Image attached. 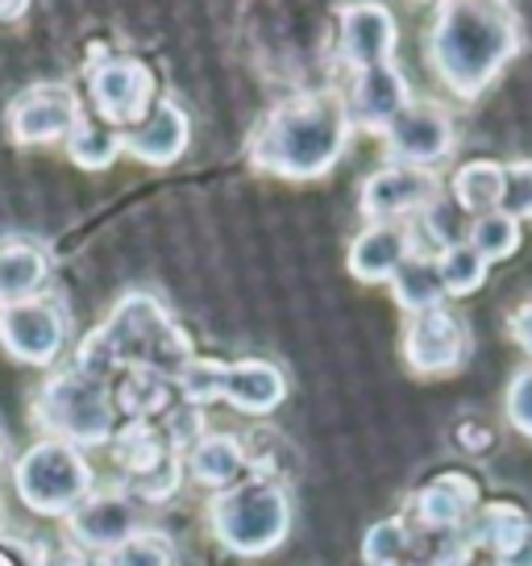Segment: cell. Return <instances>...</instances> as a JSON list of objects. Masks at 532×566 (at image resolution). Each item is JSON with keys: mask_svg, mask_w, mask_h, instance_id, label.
I'll return each instance as SVG.
<instances>
[{"mask_svg": "<svg viewBox=\"0 0 532 566\" xmlns=\"http://www.w3.org/2000/svg\"><path fill=\"white\" fill-rule=\"evenodd\" d=\"M454 205L461 212H496L499 209V196H503V163L496 159H475L458 167V176H454Z\"/></svg>", "mask_w": 532, "mask_h": 566, "instance_id": "obj_24", "label": "cell"}, {"mask_svg": "<svg viewBox=\"0 0 532 566\" xmlns=\"http://www.w3.org/2000/svg\"><path fill=\"white\" fill-rule=\"evenodd\" d=\"M51 275V254L30 238H0V308L38 301Z\"/></svg>", "mask_w": 532, "mask_h": 566, "instance_id": "obj_20", "label": "cell"}, {"mask_svg": "<svg viewBox=\"0 0 532 566\" xmlns=\"http://www.w3.org/2000/svg\"><path fill=\"white\" fill-rule=\"evenodd\" d=\"M138 530H142V516L134 509V500L117 492L88 495L84 504H75L67 513V533L84 549H117Z\"/></svg>", "mask_w": 532, "mask_h": 566, "instance_id": "obj_14", "label": "cell"}, {"mask_svg": "<svg viewBox=\"0 0 532 566\" xmlns=\"http://www.w3.org/2000/svg\"><path fill=\"white\" fill-rule=\"evenodd\" d=\"M0 530H4V500H0Z\"/></svg>", "mask_w": 532, "mask_h": 566, "instance_id": "obj_38", "label": "cell"}, {"mask_svg": "<svg viewBox=\"0 0 532 566\" xmlns=\"http://www.w3.org/2000/svg\"><path fill=\"white\" fill-rule=\"evenodd\" d=\"M425 230H428V238L437 242V250H445V247H458V242H466V221H461V209L458 205H449L445 196H437L433 205L425 209Z\"/></svg>", "mask_w": 532, "mask_h": 566, "instance_id": "obj_32", "label": "cell"}, {"mask_svg": "<svg viewBox=\"0 0 532 566\" xmlns=\"http://www.w3.org/2000/svg\"><path fill=\"white\" fill-rule=\"evenodd\" d=\"M34 421L51 429L54 442L67 446H100L113 438L117 424V405L108 384L79 371H63L46 379L34 400Z\"/></svg>", "mask_w": 532, "mask_h": 566, "instance_id": "obj_5", "label": "cell"}, {"mask_svg": "<svg viewBox=\"0 0 532 566\" xmlns=\"http://www.w3.org/2000/svg\"><path fill=\"white\" fill-rule=\"evenodd\" d=\"M9 122V138L18 146H51V142H67V134L79 122V96L63 84H38V88L21 92L18 101L4 113Z\"/></svg>", "mask_w": 532, "mask_h": 566, "instance_id": "obj_11", "label": "cell"}, {"mask_svg": "<svg viewBox=\"0 0 532 566\" xmlns=\"http://www.w3.org/2000/svg\"><path fill=\"white\" fill-rule=\"evenodd\" d=\"M503 417H508V424H512L520 438L532 442V363L512 375L508 396H503Z\"/></svg>", "mask_w": 532, "mask_h": 566, "instance_id": "obj_33", "label": "cell"}, {"mask_svg": "<svg viewBox=\"0 0 532 566\" xmlns=\"http://www.w3.org/2000/svg\"><path fill=\"white\" fill-rule=\"evenodd\" d=\"M466 247L479 254L482 263L491 266L499 259H512L515 250H520V221H512L508 212H482L470 221V230H466Z\"/></svg>", "mask_w": 532, "mask_h": 566, "instance_id": "obj_26", "label": "cell"}, {"mask_svg": "<svg viewBox=\"0 0 532 566\" xmlns=\"http://www.w3.org/2000/svg\"><path fill=\"white\" fill-rule=\"evenodd\" d=\"M404 554H408V525L400 516L379 521L362 537V558H366V566H400Z\"/></svg>", "mask_w": 532, "mask_h": 566, "instance_id": "obj_29", "label": "cell"}, {"mask_svg": "<svg viewBox=\"0 0 532 566\" xmlns=\"http://www.w3.org/2000/svg\"><path fill=\"white\" fill-rule=\"evenodd\" d=\"M188 142H192V117L179 101H159L142 122L121 134L125 150L138 163H150V167L175 163L188 150Z\"/></svg>", "mask_w": 532, "mask_h": 566, "instance_id": "obj_15", "label": "cell"}, {"mask_svg": "<svg viewBox=\"0 0 532 566\" xmlns=\"http://www.w3.org/2000/svg\"><path fill=\"white\" fill-rule=\"evenodd\" d=\"M0 346L18 363L51 367L67 346V317L51 301H21L0 308Z\"/></svg>", "mask_w": 532, "mask_h": 566, "instance_id": "obj_9", "label": "cell"}, {"mask_svg": "<svg viewBox=\"0 0 532 566\" xmlns=\"http://www.w3.org/2000/svg\"><path fill=\"white\" fill-rule=\"evenodd\" d=\"M408 105H412V88L400 67L383 63V67H371V71H354V84H350V96H345L350 122L371 125V129H387Z\"/></svg>", "mask_w": 532, "mask_h": 566, "instance_id": "obj_16", "label": "cell"}, {"mask_svg": "<svg viewBox=\"0 0 532 566\" xmlns=\"http://www.w3.org/2000/svg\"><path fill=\"white\" fill-rule=\"evenodd\" d=\"M225 375H230V363H216V358H188L179 367V391L188 405H213L225 396Z\"/></svg>", "mask_w": 532, "mask_h": 566, "instance_id": "obj_28", "label": "cell"}, {"mask_svg": "<svg viewBox=\"0 0 532 566\" xmlns=\"http://www.w3.org/2000/svg\"><path fill=\"white\" fill-rule=\"evenodd\" d=\"M496 563L499 566H532V525H529V533H524V537L508 549V554H499Z\"/></svg>", "mask_w": 532, "mask_h": 566, "instance_id": "obj_36", "label": "cell"}, {"mask_svg": "<svg viewBox=\"0 0 532 566\" xmlns=\"http://www.w3.org/2000/svg\"><path fill=\"white\" fill-rule=\"evenodd\" d=\"M395 42H400V30L387 4H345L338 13V59L350 71L391 63Z\"/></svg>", "mask_w": 532, "mask_h": 566, "instance_id": "obj_13", "label": "cell"}, {"mask_svg": "<svg viewBox=\"0 0 532 566\" xmlns=\"http://www.w3.org/2000/svg\"><path fill=\"white\" fill-rule=\"evenodd\" d=\"M30 13V4H0V21H18Z\"/></svg>", "mask_w": 532, "mask_h": 566, "instance_id": "obj_37", "label": "cell"}, {"mask_svg": "<svg viewBox=\"0 0 532 566\" xmlns=\"http://www.w3.org/2000/svg\"><path fill=\"white\" fill-rule=\"evenodd\" d=\"M287 396V375L266 363V358H242V363H230V375H225V396L237 412H249V417H266L284 405Z\"/></svg>", "mask_w": 532, "mask_h": 566, "instance_id": "obj_19", "label": "cell"}, {"mask_svg": "<svg viewBox=\"0 0 532 566\" xmlns=\"http://www.w3.org/2000/svg\"><path fill=\"white\" fill-rule=\"evenodd\" d=\"M121 367V358L113 350V342L105 337V329H96V334L84 337V346H79V358H75V371L79 375H92V379H100L105 384L108 375Z\"/></svg>", "mask_w": 532, "mask_h": 566, "instance_id": "obj_34", "label": "cell"}, {"mask_svg": "<svg viewBox=\"0 0 532 566\" xmlns=\"http://www.w3.org/2000/svg\"><path fill=\"white\" fill-rule=\"evenodd\" d=\"M209 530L230 554L258 558L284 546L291 533V500L279 483L254 479V483H233L213 495L209 504Z\"/></svg>", "mask_w": 532, "mask_h": 566, "instance_id": "obj_3", "label": "cell"}, {"mask_svg": "<svg viewBox=\"0 0 532 566\" xmlns=\"http://www.w3.org/2000/svg\"><path fill=\"white\" fill-rule=\"evenodd\" d=\"M437 196H441V179L433 171L408 167V163H387L362 179L358 209L371 221H400L408 212H425Z\"/></svg>", "mask_w": 532, "mask_h": 566, "instance_id": "obj_10", "label": "cell"}, {"mask_svg": "<svg viewBox=\"0 0 532 566\" xmlns=\"http://www.w3.org/2000/svg\"><path fill=\"white\" fill-rule=\"evenodd\" d=\"M437 271H441L445 296H470L475 287L487 283V271H491V266L482 263L466 242H458V247L437 250Z\"/></svg>", "mask_w": 532, "mask_h": 566, "instance_id": "obj_27", "label": "cell"}, {"mask_svg": "<svg viewBox=\"0 0 532 566\" xmlns=\"http://www.w3.org/2000/svg\"><path fill=\"white\" fill-rule=\"evenodd\" d=\"M524 46V25L512 4L454 0L441 4L428 30V63L461 101H475L499 80Z\"/></svg>", "mask_w": 532, "mask_h": 566, "instance_id": "obj_1", "label": "cell"}, {"mask_svg": "<svg viewBox=\"0 0 532 566\" xmlns=\"http://www.w3.org/2000/svg\"><path fill=\"white\" fill-rule=\"evenodd\" d=\"M529 513L520 509V504H508V500H499V504H487V509H479V513L466 521V546L470 549H491V554H508V549L529 533Z\"/></svg>", "mask_w": 532, "mask_h": 566, "instance_id": "obj_22", "label": "cell"}, {"mask_svg": "<svg viewBox=\"0 0 532 566\" xmlns=\"http://www.w3.org/2000/svg\"><path fill=\"white\" fill-rule=\"evenodd\" d=\"M354 122L345 96L338 92H304L266 113L254 138H249V159L266 176L308 184V179L329 176L350 146Z\"/></svg>", "mask_w": 532, "mask_h": 566, "instance_id": "obj_2", "label": "cell"}, {"mask_svg": "<svg viewBox=\"0 0 532 566\" xmlns=\"http://www.w3.org/2000/svg\"><path fill=\"white\" fill-rule=\"evenodd\" d=\"M105 337L113 342V350H117L121 363H138L142 371L155 375H179V367L192 358L188 334L146 292L121 296V304L113 308V317L105 325Z\"/></svg>", "mask_w": 532, "mask_h": 566, "instance_id": "obj_4", "label": "cell"}, {"mask_svg": "<svg viewBox=\"0 0 532 566\" xmlns=\"http://www.w3.org/2000/svg\"><path fill=\"white\" fill-rule=\"evenodd\" d=\"M188 450H192L188 454V475L200 488H213V492L233 488V479L242 475V467H246V446L233 433H200Z\"/></svg>", "mask_w": 532, "mask_h": 566, "instance_id": "obj_21", "label": "cell"}, {"mask_svg": "<svg viewBox=\"0 0 532 566\" xmlns=\"http://www.w3.org/2000/svg\"><path fill=\"white\" fill-rule=\"evenodd\" d=\"M171 563H175V546L159 530H138L125 546L113 549V566H171Z\"/></svg>", "mask_w": 532, "mask_h": 566, "instance_id": "obj_30", "label": "cell"}, {"mask_svg": "<svg viewBox=\"0 0 532 566\" xmlns=\"http://www.w3.org/2000/svg\"><path fill=\"white\" fill-rule=\"evenodd\" d=\"M391 296L395 304L416 317V313H428L445 304V287H441V271H437V254H412L404 259V266L391 275Z\"/></svg>", "mask_w": 532, "mask_h": 566, "instance_id": "obj_23", "label": "cell"}, {"mask_svg": "<svg viewBox=\"0 0 532 566\" xmlns=\"http://www.w3.org/2000/svg\"><path fill=\"white\" fill-rule=\"evenodd\" d=\"M508 334H512L515 346H520V350L532 358V301L520 304V308L512 313V321H508Z\"/></svg>", "mask_w": 532, "mask_h": 566, "instance_id": "obj_35", "label": "cell"}, {"mask_svg": "<svg viewBox=\"0 0 532 566\" xmlns=\"http://www.w3.org/2000/svg\"><path fill=\"white\" fill-rule=\"evenodd\" d=\"M155 71L134 54H108L88 71V96L96 122L108 129H134L155 108Z\"/></svg>", "mask_w": 532, "mask_h": 566, "instance_id": "obj_7", "label": "cell"}, {"mask_svg": "<svg viewBox=\"0 0 532 566\" xmlns=\"http://www.w3.org/2000/svg\"><path fill=\"white\" fill-rule=\"evenodd\" d=\"M121 150H125L121 134L108 129V125H100L96 117H79L75 129L67 134V155H72V163L75 167H84V171H105Z\"/></svg>", "mask_w": 532, "mask_h": 566, "instance_id": "obj_25", "label": "cell"}, {"mask_svg": "<svg viewBox=\"0 0 532 566\" xmlns=\"http://www.w3.org/2000/svg\"><path fill=\"white\" fill-rule=\"evenodd\" d=\"M470 354V321L458 308H428L416 313L404 325V363L412 375L421 379H437V375H454Z\"/></svg>", "mask_w": 532, "mask_h": 566, "instance_id": "obj_8", "label": "cell"}, {"mask_svg": "<svg viewBox=\"0 0 532 566\" xmlns=\"http://www.w3.org/2000/svg\"><path fill=\"white\" fill-rule=\"evenodd\" d=\"M0 462H4V446H0Z\"/></svg>", "mask_w": 532, "mask_h": 566, "instance_id": "obj_39", "label": "cell"}, {"mask_svg": "<svg viewBox=\"0 0 532 566\" xmlns=\"http://www.w3.org/2000/svg\"><path fill=\"white\" fill-rule=\"evenodd\" d=\"M387 134L391 155L408 167H433L437 159H445L454 150V117L441 105H428V101H412L395 122L383 129Z\"/></svg>", "mask_w": 532, "mask_h": 566, "instance_id": "obj_12", "label": "cell"}, {"mask_svg": "<svg viewBox=\"0 0 532 566\" xmlns=\"http://www.w3.org/2000/svg\"><path fill=\"white\" fill-rule=\"evenodd\" d=\"M412 259V233L404 221H371L350 242V275L362 283H387Z\"/></svg>", "mask_w": 532, "mask_h": 566, "instance_id": "obj_17", "label": "cell"}, {"mask_svg": "<svg viewBox=\"0 0 532 566\" xmlns=\"http://www.w3.org/2000/svg\"><path fill=\"white\" fill-rule=\"evenodd\" d=\"M13 483H18L21 504L38 516H67L75 504H84L92 492V467L88 459L67 442L30 446L13 467Z\"/></svg>", "mask_w": 532, "mask_h": 566, "instance_id": "obj_6", "label": "cell"}, {"mask_svg": "<svg viewBox=\"0 0 532 566\" xmlns=\"http://www.w3.org/2000/svg\"><path fill=\"white\" fill-rule=\"evenodd\" d=\"M479 513V488L475 479L449 471L416 492V525L433 533H461L466 521Z\"/></svg>", "mask_w": 532, "mask_h": 566, "instance_id": "obj_18", "label": "cell"}, {"mask_svg": "<svg viewBox=\"0 0 532 566\" xmlns=\"http://www.w3.org/2000/svg\"><path fill=\"white\" fill-rule=\"evenodd\" d=\"M499 212H508L512 221H532V159H515L503 167Z\"/></svg>", "mask_w": 532, "mask_h": 566, "instance_id": "obj_31", "label": "cell"}]
</instances>
